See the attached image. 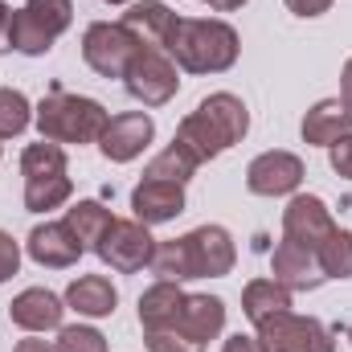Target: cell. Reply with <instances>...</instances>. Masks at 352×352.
Wrapping results in <instances>:
<instances>
[{"mask_svg": "<svg viewBox=\"0 0 352 352\" xmlns=\"http://www.w3.org/2000/svg\"><path fill=\"white\" fill-rule=\"evenodd\" d=\"M303 144H311V148H332L340 135H349L352 131V111L344 107V98H324V102H316L307 115H303Z\"/></svg>", "mask_w": 352, "mask_h": 352, "instance_id": "obj_19", "label": "cell"}, {"mask_svg": "<svg viewBox=\"0 0 352 352\" xmlns=\"http://www.w3.org/2000/svg\"><path fill=\"white\" fill-rule=\"evenodd\" d=\"M8 320L25 332H54L66 320V299H58L45 287H29L8 303Z\"/></svg>", "mask_w": 352, "mask_h": 352, "instance_id": "obj_16", "label": "cell"}, {"mask_svg": "<svg viewBox=\"0 0 352 352\" xmlns=\"http://www.w3.org/2000/svg\"><path fill=\"white\" fill-rule=\"evenodd\" d=\"M12 16H16V8H8V4L0 0V54L12 50Z\"/></svg>", "mask_w": 352, "mask_h": 352, "instance_id": "obj_33", "label": "cell"}, {"mask_svg": "<svg viewBox=\"0 0 352 352\" xmlns=\"http://www.w3.org/2000/svg\"><path fill=\"white\" fill-rule=\"evenodd\" d=\"M349 340H352V328H349Z\"/></svg>", "mask_w": 352, "mask_h": 352, "instance_id": "obj_39", "label": "cell"}, {"mask_svg": "<svg viewBox=\"0 0 352 352\" xmlns=\"http://www.w3.org/2000/svg\"><path fill=\"white\" fill-rule=\"evenodd\" d=\"M144 344H148V352H205V344L188 340V336H184V332H176V328L144 332Z\"/></svg>", "mask_w": 352, "mask_h": 352, "instance_id": "obj_29", "label": "cell"}, {"mask_svg": "<svg viewBox=\"0 0 352 352\" xmlns=\"http://www.w3.org/2000/svg\"><path fill=\"white\" fill-rule=\"evenodd\" d=\"M102 4H131V0H102Z\"/></svg>", "mask_w": 352, "mask_h": 352, "instance_id": "obj_38", "label": "cell"}, {"mask_svg": "<svg viewBox=\"0 0 352 352\" xmlns=\"http://www.w3.org/2000/svg\"><path fill=\"white\" fill-rule=\"evenodd\" d=\"M21 176H25V209L29 213H50L74 197V180L66 168L62 144H29L21 152Z\"/></svg>", "mask_w": 352, "mask_h": 352, "instance_id": "obj_4", "label": "cell"}, {"mask_svg": "<svg viewBox=\"0 0 352 352\" xmlns=\"http://www.w3.org/2000/svg\"><path fill=\"white\" fill-rule=\"evenodd\" d=\"M131 209H135V221H144L148 230L164 226V221H176L184 213V184L144 176L135 184V192H131Z\"/></svg>", "mask_w": 352, "mask_h": 352, "instance_id": "obj_15", "label": "cell"}, {"mask_svg": "<svg viewBox=\"0 0 352 352\" xmlns=\"http://www.w3.org/2000/svg\"><path fill=\"white\" fill-rule=\"evenodd\" d=\"M209 8H217V12H234V8H242L246 0H205Z\"/></svg>", "mask_w": 352, "mask_h": 352, "instance_id": "obj_37", "label": "cell"}, {"mask_svg": "<svg viewBox=\"0 0 352 352\" xmlns=\"http://www.w3.org/2000/svg\"><path fill=\"white\" fill-rule=\"evenodd\" d=\"M176 21H180V16H176L164 0H135V4L123 12V25H127L144 45H152V50H164V45H168Z\"/></svg>", "mask_w": 352, "mask_h": 352, "instance_id": "obj_18", "label": "cell"}, {"mask_svg": "<svg viewBox=\"0 0 352 352\" xmlns=\"http://www.w3.org/2000/svg\"><path fill=\"white\" fill-rule=\"evenodd\" d=\"M25 250H29V258H33V263L45 266V270H66V266H74L82 254H87V250H82V242L70 234V226H66V221L33 226V234H29Z\"/></svg>", "mask_w": 352, "mask_h": 352, "instance_id": "obj_13", "label": "cell"}, {"mask_svg": "<svg viewBox=\"0 0 352 352\" xmlns=\"http://www.w3.org/2000/svg\"><path fill=\"white\" fill-rule=\"evenodd\" d=\"M152 135H156L152 115H144V111H123V115H111V123L102 127L98 152H102L111 164H127V160H135V156L152 144Z\"/></svg>", "mask_w": 352, "mask_h": 352, "instance_id": "obj_10", "label": "cell"}, {"mask_svg": "<svg viewBox=\"0 0 352 352\" xmlns=\"http://www.w3.org/2000/svg\"><path fill=\"white\" fill-rule=\"evenodd\" d=\"M332 4H336V0H287V8H291L295 16H324Z\"/></svg>", "mask_w": 352, "mask_h": 352, "instance_id": "obj_32", "label": "cell"}, {"mask_svg": "<svg viewBox=\"0 0 352 352\" xmlns=\"http://www.w3.org/2000/svg\"><path fill=\"white\" fill-rule=\"evenodd\" d=\"M242 311H246V320L258 328L270 316L291 311V291H287L283 283H274V278H254V283H246V291H242Z\"/></svg>", "mask_w": 352, "mask_h": 352, "instance_id": "obj_22", "label": "cell"}, {"mask_svg": "<svg viewBox=\"0 0 352 352\" xmlns=\"http://www.w3.org/2000/svg\"><path fill=\"white\" fill-rule=\"evenodd\" d=\"M328 164H332V173L352 180V131L349 135H340L332 148H328Z\"/></svg>", "mask_w": 352, "mask_h": 352, "instance_id": "obj_30", "label": "cell"}, {"mask_svg": "<svg viewBox=\"0 0 352 352\" xmlns=\"http://www.w3.org/2000/svg\"><path fill=\"white\" fill-rule=\"evenodd\" d=\"M221 328H226V303L217 295H184L176 332H184L197 344H209V340L221 336Z\"/></svg>", "mask_w": 352, "mask_h": 352, "instance_id": "obj_17", "label": "cell"}, {"mask_svg": "<svg viewBox=\"0 0 352 352\" xmlns=\"http://www.w3.org/2000/svg\"><path fill=\"white\" fill-rule=\"evenodd\" d=\"M58 352H107V336L90 324H62L58 328Z\"/></svg>", "mask_w": 352, "mask_h": 352, "instance_id": "obj_28", "label": "cell"}, {"mask_svg": "<svg viewBox=\"0 0 352 352\" xmlns=\"http://www.w3.org/2000/svg\"><path fill=\"white\" fill-rule=\"evenodd\" d=\"M180 242L188 254V278H221L238 263V246L226 226H197Z\"/></svg>", "mask_w": 352, "mask_h": 352, "instance_id": "obj_8", "label": "cell"}, {"mask_svg": "<svg viewBox=\"0 0 352 352\" xmlns=\"http://www.w3.org/2000/svg\"><path fill=\"white\" fill-rule=\"evenodd\" d=\"M41 33H50L54 41L70 29V21H74V4L70 0H25V8H21Z\"/></svg>", "mask_w": 352, "mask_h": 352, "instance_id": "obj_26", "label": "cell"}, {"mask_svg": "<svg viewBox=\"0 0 352 352\" xmlns=\"http://www.w3.org/2000/svg\"><path fill=\"white\" fill-rule=\"evenodd\" d=\"M29 119H33L29 98H25L21 90H12V87H0V140L21 135V131L29 127Z\"/></svg>", "mask_w": 352, "mask_h": 352, "instance_id": "obj_27", "label": "cell"}, {"mask_svg": "<svg viewBox=\"0 0 352 352\" xmlns=\"http://www.w3.org/2000/svg\"><path fill=\"white\" fill-rule=\"evenodd\" d=\"M316 263L324 270V278H352V230H332L320 246H316Z\"/></svg>", "mask_w": 352, "mask_h": 352, "instance_id": "obj_25", "label": "cell"}, {"mask_svg": "<svg viewBox=\"0 0 352 352\" xmlns=\"http://www.w3.org/2000/svg\"><path fill=\"white\" fill-rule=\"evenodd\" d=\"M258 344L263 352H336V332L316 316L278 311L258 324Z\"/></svg>", "mask_w": 352, "mask_h": 352, "instance_id": "obj_6", "label": "cell"}, {"mask_svg": "<svg viewBox=\"0 0 352 352\" xmlns=\"http://www.w3.org/2000/svg\"><path fill=\"white\" fill-rule=\"evenodd\" d=\"M12 352H58V344H50V340H21Z\"/></svg>", "mask_w": 352, "mask_h": 352, "instance_id": "obj_36", "label": "cell"}, {"mask_svg": "<svg viewBox=\"0 0 352 352\" xmlns=\"http://www.w3.org/2000/svg\"><path fill=\"white\" fill-rule=\"evenodd\" d=\"M270 274H274V283H283L291 295L295 291H316V287H324L328 278H324V270L316 263V250H307V246H299V242H278L274 246V254H270Z\"/></svg>", "mask_w": 352, "mask_h": 352, "instance_id": "obj_14", "label": "cell"}, {"mask_svg": "<svg viewBox=\"0 0 352 352\" xmlns=\"http://www.w3.org/2000/svg\"><path fill=\"white\" fill-rule=\"evenodd\" d=\"M197 168H201V160H197L180 140H173V144L144 168V176H152V180H173V184H188Z\"/></svg>", "mask_w": 352, "mask_h": 352, "instance_id": "obj_24", "label": "cell"}, {"mask_svg": "<svg viewBox=\"0 0 352 352\" xmlns=\"http://www.w3.org/2000/svg\"><path fill=\"white\" fill-rule=\"evenodd\" d=\"M303 184V160L295 152H263L246 168V188L254 197H287Z\"/></svg>", "mask_w": 352, "mask_h": 352, "instance_id": "obj_12", "label": "cell"}, {"mask_svg": "<svg viewBox=\"0 0 352 352\" xmlns=\"http://www.w3.org/2000/svg\"><path fill=\"white\" fill-rule=\"evenodd\" d=\"M180 307H184V291H180V283H164V278H156V283L140 295V324H144V332L176 328Z\"/></svg>", "mask_w": 352, "mask_h": 352, "instance_id": "obj_21", "label": "cell"}, {"mask_svg": "<svg viewBox=\"0 0 352 352\" xmlns=\"http://www.w3.org/2000/svg\"><path fill=\"white\" fill-rule=\"evenodd\" d=\"M66 226H70V234L82 242V250H98V242L107 238V230L115 226V217H111V209L98 205V201H78V205L66 209Z\"/></svg>", "mask_w": 352, "mask_h": 352, "instance_id": "obj_23", "label": "cell"}, {"mask_svg": "<svg viewBox=\"0 0 352 352\" xmlns=\"http://www.w3.org/2000/svg\"><path fill=\"white\" fill-rule=\"evenodd\" d=\"M164 54L173 58L180 70L188 74H226L238 54H242V41H238V29L226 25V21H213V16H180L164 45Z\"/></svg>", "mask_w": 352, "mask_h": 352, "instance_id": "obj_2", "label": "cell"}, {"mask_svg": "<svg viewBox=\"0 0 352 352\" xmlns=\"http://www.w3.org/2000/svg\"><path fill=\"white\" fill-rule=\"evenodd\" d=\"M115 303H119V291L107 274H78L70 287H66V307L87 316V320H107L115 316Z\"/></svg>", "mask_w": 352, "mask_h": 352, "instance_id": "obj_20", "label": "cell"}, {"mask_svg": "<svg viewBox=\"0 0 352 352\" xmlns=\"http://www.w3.org/2000/svg\"><path fill=\"white\" fill-rule=\"evenodd\" d=\"M246 131H250V111H246V102H242L238 94H230V90H217V94L201 98L197 111H188V115L180 119V127H176L173 140H180L201 164H209V160H217L221 152H230L234 144H242Z\"/></svg>", "mask_w": 352, "mask_h": 352, "instance_id": "obj_1", "label": "cell"}, {"mask_svg": "<svg viewBox=\"0 0 352 352\" xmlns=\"http://www.w3.org/2000/svg\"><path fill=\"white\" fill-rule=\"evenodd\" d=\"M140 50L144 41L123 21H94L82 33V58L98 78H123Z\"/></svg>", "mask_w": 352, "mask_h": 352, "instance_id": "obj_5", "label": "cell"}, {"mask_svg": "<svg viewBox=\"0 0 352 352\" xmlns=\"http://www.w3.org/2000/svg\"><path fill=\"white\" fill-rule=\"evenodd\" d=\"M221 352H263V344H258V336H230L226 344H221Z\"/></svg>", "mask_w": 352, "mask_h": 352, "instance_id": "obj_34", "label": "cell"}, {"mask_svg": "<svg viewBox=\"0 0 352 352\" xmlns=\"http://www.w3.org/2000/svg\"><path fill=\"white\" fill-rule=\"evenodd\" d=\"M94 254L111 266V270H119V274H135V270H144V266L152 263L156 238H152L148 226L135 221V217H131V221H115V226L107 230V238L98 242Z\"/></svg>", "mask_w": 352, "mask_h": 352, "instance_id": "obj_9", "label": "cell"}, {"mask_svg": "<svg viewBox=\"0 0 352 352\" xmlns=\"http://www.w3.org/2000/svg\"><path fill=\"white\" fill-rule=\"evenodd\" d=\"M332 230H336L332 209H328L320 197L295 192V197L287 201V209H283V238H287V242H299V246L316 250Z\"/></svg>", "mask_w": 352, "mask_h": 352, "instance_id": "obj_11", "label": "cell"}, {"mask_svg": "<svg viewBox=\"0 0 352 352\" xmlns=\"http://www.w3.org/2000/svg\"><path fill=\"white\" fill-rule=\"evenodd\" d=\"M340 98H344V107L352 111V58L344 62V70H340Z\"/></svg>", "mask_w": 352, "mask_h": 352, "instance_id": "obj_35", "label": "cell"}, {"mask_svg": "<svg viewBox=\"0 0 352 352\" xmlns=\"http://www.w3.org/2000/svg\"><path fill=\"white\" fill-rule=\"evenodd\" d=\"M16 270H21V246H16L12 234L0 230V283H8Z\"/></svg>", "mask_w": 352, "mask_h": 352, "instance_id": "obj_31", "label": "cell"}, {"mask_svg": "<svg viewBox=\"0 0 352 352\" xmlns=\"http://www.w3.org/2000/svg\"><path fill=\"white\" fill-rule=\"evenodd\" d=\"M123 90L135 102H144V107H164V102H173L176 90H180V70H176V62L164 50L144 45L135 54V62L127 66V74H123Z\"/></svg>", "mask_w": 352, "mask_h": 352, "instance_id": "obj_7", "label": "cell"}, {"mask_svg": "<svg viewBox=\"0 0 352 352\" xmlns=\"http://www.w3.org/2000/svg\"><path fill=\"white\" fill-rule=\"evenodd\" d=\"M33 123H37L41 140H50V144H98V135L111 123V115H107V107L98 98L54 87L37 102Z\"/></svg>", "mask_w": 352, "mask_h": 352, "instance_id": "obj_3", "label": "cell"}]
</instances>
